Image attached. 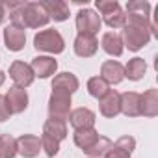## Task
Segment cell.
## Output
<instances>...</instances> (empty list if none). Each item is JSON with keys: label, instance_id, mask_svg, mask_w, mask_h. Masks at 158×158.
<instances>
[{"label": "cell", "instance_id": "obj_22", "mask_svg": "<svg viewBox=\"0 0 158 158\" xmlns=\"http://www.w3.org/2000/svg\"><path fill=\"white\" fill-rule=\"evenodd\" d=\"M8 6V17L11 21L13 26H19V28H24V8H26V2L23 0H10L6 2Z\"/></svg>", "mask_w": 158, "mask_h": 158}, {"label": "cell", "instance_id": "obj_2", "mask_svg": "<svg viewBox=\"0 0 158 158\" xmlns=\"http://www.w3.org/2000/svg\"><path fill=\"white\" fill-rule=\"evenodd\" d=\"M102 26V19L101 15H97V11L93 10H80L76 13V30L80 35H95Z\"/></svg>", "mask_w": 158, "mask_h": 158}, {"label": "cell", "instance_id": "obj_5", "mask_svg": "<svg viewBox=\"0 0 158 158\" xmlns=\"http://www.w3.org/2000/svg\"><path fill=\"white\" fill-rule=\"evenodd\" d=\"M10 78L15 82L17 88H23V89H24V88L32 86L35 74H34L30 63H24V61L17 60V61H13V63L10 65Z\"/></svg>", "mask_w": 158, "mask_h": 158}, {"label": "cell", "instance_id": "obj_25", "mask_svg": "<svg viewBox=\"0 0 158 158\" xmlns=\"http://www.w3.org/2000/svg\"><path fill=\"white\" fill-rule=\"evenodd\" d=\"M88 91H89L91 97H95V99L101 101L110 91V84L106 80H102L101 76H91L89 80H88Z\"/></svg>", "mask_w": 158, "mask_h": 158}, {"label": "cell", "instance_id": "obj_29", "mask_svg": "<svg viewBox=\"0 0 158 158\" xmlns=\"http://www.w3.org/2000/svg\"><path fill=\"white\" fill-rule=\"evenodd\" d=\"M39 139H41V149L45 151V154H47V156L54 158V156L60 152V141H58V139H54L52 136L43 134Z\"/></svg>", "mask_w": 158, "mask_h": 158}, {"label": "cell", "instance_id": "obj_15", "mask_svg": "<svg viewBox=\"0 0 158 158\" xmlns=\"http://www.w3.org/2000/svg\"><path fill=\"white\" fill-rule=\"evenodd\" d=\"M30 67H32V71H34L35 76H39V78H48V76H52V74L56 73L58 61H56L54 58H50V56H37V58L32 60Z\"/></svg>", "mask_w": 158, "mask_h": 158}, {"label": "cell", "instance_id": "obj_14", "mask_svg": "<svg viewBox=\"0 0 158 158\" xmlns=\"http://www.w3.org/2000/svg\"><path fill=\"white\" fill-rule=\"evenodd\" d=\"M73 47H74V54L78 58H91V56H95V52L99 48V41L95 35H80L78 34Z\"/></svg>", "mask_w": 158, "mask_h": 158}, {"label": "cell", "instance_id": "obj_11", "mask_svg": "<svg viewBox=\"0 0 158 158\" xmlns=\"http://www.w3.org/2000/svg\"><path fill=\"white\" fill-rule=\"evenodd\" d=\"M41 151V139L34 134H23L17 138V154L24 158H35Z\"/></svg>", "mask_w": 158, "mask_h": 158}, {"label": "cell", "instance_id": "obj_4", "mask_svg": "<svg viewBox=\"0 0 158 158\" xmlns=\"http://www.w3.org/2000/svg\"><path fill=\"white\" fill-rule=\"evenodd\" d=\"M123 47H127L132 52H138L139 48H143L145 45H149L151 41V34L147 30L141 28H134V26H123V35H121Z\"/></svg>", "mask_w": 158, "mask_h": 158}, {"label": "cell", "instance_id": "obj_13", "mask_svg": "<svg viewBox=\"0 0 158 158\" xmlns=\"http://www.w3.org/2000/svg\"><path fill=\"white\" fill-rule=\"evenodd\" d=\"M4 43H6V48L11 50V52L23 50L24 48V43H26V30L10 24L4 30Z\"/></svg>", "mask_w": 158, "mask_h": 158}, {"label": "cell", "instance_id": "obj_1", "mask_svg": "<svg viewBox=\"0 0 158 158\" xmlns=\"http://www.w3.org/2000/svg\"><path fill=\"white\" fill-rule=\"evenodd\" d=\"M34 47L41 52H48V54H60L65 48V41L61 37V34L54 28H47V30H39L34 37Z\"/></svg>", "mask_w": 158, "mask_h": 158}, {"label": "cell", "instance_id": "obj_21", "mask_svg": "<svg viewBox=\"0 0 158 158\" xmlns=\"http://www.w3.org/2000/svg\"><path fill=\"white\" fill-rule=\"evenodd\" d=\"M145 73H147V63H145L143 58H132L125 65V76L128 78V80H132V82L141 80V78L145 76Z\"/></svg>", "mask_w": 158, "mask_h": 158}, {"label": "cell", "instance_id": "obj_16", "mask_svg": "<svg viewBox=\"0 0 158 158\" xmlns=\"http://www.w3.org/2000/svg\"><path fill=\"white\" fill-rule=\"evenodd\" d=\"M139 115L156 117L158 115V89L151 88L139 97Z\"/></svg>", "mask_w": 158, "mask_h": 158}, {"label": "cell", "instance_id": "obj_26", "mask_svg": "<svg viewBox=\"0 0 158 158\" xmlns=\"http://www.w3.org/2000/svg\"><path fill=\"white\" fill-rule=\"evenodd\" d=\"M0 156L15 158L17 156V138L11 134H0Z\"/></svg>", "mask_w": 158, "mask_h": 158}, {"label": "cell", "instance_id": "obj_6", "mask_svg": "<svg viewBox=\"0 0 158 158\" xmlns=\"http://www.w3.org/2000/svg\"><path fill=\"white\" fill-rule=\"evenodd\" d=\"M69 114H71V97L63 93H52L48 99V115L65 121Z\"/></svg>", "mask_w": 158, "mask_h": 158}, {"label": "cell", "instance_id": "obj_8", "mask_svg": "<svg viewBox=\"0 0 158 158\" xmlns=\"http://www.w3.org/2000/svg\"><path fill=\"white\" fill-rule=\"evenodd\" d=\"M78 86H80V82L73 73H60L52 80V93H63L71 97L78 89Z\"/></svg>", "mask_w": 158, "mask_h": 158}, {"label": "cell", "instance_id": "obj_27", "mask_svg": "<svg viewBox=\"0 0 158 158\" xmlns=\"http://www.w3.org/2000/svg\"><path fill=\"white\" fill-rule=\"evenodd\" d=\"M104 23L110 26V28H114V30H117V28H123L125 24H127V13L121 10V6L117 8V10H114L112 13H108V15H104Z\"/></svg>", "mask_w": 158, "mask_h": 158}, {"label": "cell", "instance_id": "obj_3", "mask_svg": "<svg viewBox=\"0 0 158 158\" xmlns=\"http://www.w3.org/2000/svg\"><path fill=\"white\" fill-rule=\"evenodd\" d=\"M50 21L43 2H26L24 8V28H43Z\"/></svg>", "mask_w": 158, "mask_h": 158}, {"label": "cell", "instance_id": "obj_34", "mask_svg": "<svg viewBox=\"0 0 158 158\" xmlns=\"http://www.w3.org/2000/svg\"><path fill=\"white\" fill-rule=\"evenodd\" d=\"M6 17H8V6H6V2L0 0V24L6 21Z\"/></svg>", "mask_w": 158, "mask_h": 158}, {"label": "cell", "instance_id": "obj_31", "mask_svg": "<svg viewBox=\"0 0 158 158\" xmlns=\"http://www.w3.org/2000/svg\"><path fill=\"white\" fill-rule=\"evenodd\" d=\"M95 6H97V10H99V11L102 13V17H104V15L112 13L114 10H117V8H119V2H117V0H97Z\"/></svg>", "mask_w": 158, "mask_h": 158}, {"label": "cell", "instance_id": "obj_24", "mask_svg": "<svg viewBox=\"0 0 158 158\" xmlns=\"http://www.w3.org/2000/svg\"><path fill=\"white\" fill-rule=\"evenodd\" d=\"M112 147H114L112 139H108L106 136H99L97 141H95L89 149H86L84 152L88 154V158H101V156H104Z\"/></svg>", "mask_w": 158, "mask_h": 158}, {"label": "cell", "instance_id": "obj_35", "mask_svg": "<svg viewBox=\"0 0 158 158\" xmlns=\"http://www.w3.org/2000/svg\"><path fill=\"white\" fill-rule=\"evenodd\" d=\"M4 82H6V74H4V71H2V69H0V86H2Z\"/></svg>", "mask_w": 158, "mask_h": 158}, {"label": "cell", "instance_id": "obj_33", "mask_svg": "<svg viewBox=\"0 0 158 158\" xmlns=\"http://www.w3.org/2000/svg\"><path fill=\"white\" fill-rule=\"evenodd\" d=\"M104 158H130V156H128V154H125L123 151H119V149L112 147V149L104 154Z\"/></svg>", "mask_w": 158, "mask_h": 158}, {"label": "cell", "instance_id": "obj_10", "mask_svg": "<svg viewBox=\"0 0 158 158\" xmlns=\"http://www.w3.org/2000/svg\"><path fill=\"white\" fill-rule=\"evenodd\" d=\"M101 114L108 119H114L121 114V93H117L115 89H110L99 102Z\"/></svg>", "mask_w": 158, "mask_h": 158}, {"label": "cell", "instance_id": "obj_9", "mask_svg": "<svg viewBox=\"0 0 158 158\" xmlns=\"http://www.w3.org/2000/svg\"><path fill=\"white\" fill-rule=\"evenodd\" d=\"M4 99H6V104L11 114H21L28 108V93L23 88H17V86L10 88L8 93L4 95Z\"/></svg>", "mask_w": 158, "mask_h": 158}, {"label": "cell", "instance_id": "obj_17", "mask_svg": "<svg viewBox=\"0 0 158 158\" xmlns=\"http://www.w3.org/2000/svg\"><path fill=\"white\" fill-rule=\"evenodd\" d=\"M43 6H45L48 17L54 19L56 23H63L69 19V6L63 0H43Z\"/></svg>", "mask_w": 158, "mask_h": 158}, {"label": "cell", "instance_id": "obj_28", "mask_svg": "<svg viewBox=\"0 0 158 158\" xmlns=\"http://www.w3.org/2000/svg\"><path fill=\"white\" fill-rule=\"evenodd\" d=\"M127 13L151 17V4L147 2V0H130V2L127 4Z\"/></svg>", "mask_w": 158, "mask_h": 158}, {"label": "cell", "instance_id": "obj_30", "mask_svg": "<svg viewBox=\"0 0 158 158\" xmlns=\"http://www.w3.org/2000/svg\"><path fill=\"white\" fill-rule=\"evenodd\" d=\"M114 147L115 149H119V151H123L125 154H132L134 152V149H136V139L132 138V136H121L115 143H114Z\"/></svg>", "mask_w": 158, "mask_h": 158}, {"label": "cell", "instance_id": "obj_18", "mask_svg": "<svg viewBox=\"0 0 158 158\" xmlns=\"http://www.w3.org/2000/svg\"><path fill=\"white\" fill-rule=\"evenodd\" d=\"M101 47H102V50H104L106 54L115 56V58H119V56L123 54V48H125V47H123V41H121V35L115 34V32H106V34H102Z\"/></svg>", "mask_w": 158, "mask_h": 158}, {"label": "cell", "instance_id": "obj_32", "mask_svg": "<svg viewBox=\"0 0 158 158\" xmlns=\"http://www.w3.org/2000/svg\"><path fill=\"white\" fill-rule=\"evenodd\" d=\"M10 115H11V112H10V108H8V104H6V99H4V95H0V123H2V121H8Z\"/></svg>", "mask_w": 158, "mask_h": 158}, {"label": "cell", "instance_id": "obj_20", "mask_svg": "<svg viewBox=\"0 0 158 158\" xmlns=\"http://www.w3.org/2000/svg\"><path fill=\"white\" fill-rule=\"evenodd\" d=\"M43 134L47 136H52L54 139L61 141L67 138V123L63 119H54V117H48L43 125Z\"/></svg>", "mask_w": 158, "mask_h": 158}, {"label": "cell", "instance_id": "obj_7", "mask_svg": "<svg viewBox=\"0 0 158 158\" xmlns=\"http://www.w3.org/2000/svg\"><path fill=\"white\" fill-rule=\"evenodd\" d=\"M67 119H69V123H71V127H73L74 130L93 128V125H95V114H93L89 108H84V106L71 110V114H69Z\"/></svg>", "mask_w": 158, "mask_h": 158}, {"label": "cell", "instance_id": "obj_23", "mask_svg": "<svg viewBox=\"0 0 158 158\" xmlns=\"http://www.w3.org/2000/svg\"><path fill=\"white\" fill-rule=\"evenodd\" d=\"M97 138H99V132H97L95 128L74 130V136H73V139H74V145H76V147H80L82 151L89 149V147H91V145L97 141Z\"/></svg>", "mask_w": 158, "mask_h": 158}, {"label": "cell", "instance_id": "obj_36", "mask_svg": "<svg viewBox=\"0 0 158 158\" xmlns=\"http://www.w3.org/2000/svg\"><path fill=\"white\" fill-rule=\"evenodd\" d=\"M0 158H2V156H0Z\"/></svg>", "mask_w": 158, "mask_h": 158}, {"label": "cell", "instance_id": "obj_12", "mask_svg": "<svg viewBox=\"0 0 158 158\" xmlns=\"http://www.w3.org/2000/svg\"><path fill=\"white\" fill-rule=\"evenodd\" d=\"M101 78L106 80L110 86H117L125 78V67L117 60H108L101 65Z\"/></svg>", "mask_w": 158, "mask_h": 158}, {"label": "cell", "instance_id": "obj_19", "mask_svg": "<svg viewBox=\"0 0 158 158\" xmlns=\"http://www.w3.org/2000/svg\"><path fill=\"white\" fill-rule=\"evenodd\" d=\"M139 93L136 91H125L121 93V114L127 117H138L139 115Z\"/></svg>", "mask_w": 158, "mask_h": 158}]
</instances>
